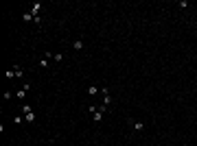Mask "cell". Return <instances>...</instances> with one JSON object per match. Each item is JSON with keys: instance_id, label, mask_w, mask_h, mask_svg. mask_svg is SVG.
I'll list each match as a JSON object with an SVG mask.
<instances>
[{"instance_id": "7a4b0ae2", "label": "cell", "mask_w": 197, "mask_h": 146, "mask_svg": "<svg viewBox=\"0 0 197 146\" xmlns=\"http://www.w3.org/2000/svg\"><path fill=\"white\" fill-rule=\"evenodd\" d=\"M22 113H24V120L31 124V122H35V111H33V107L31 105H22Z\"/></svg>"}, {"instance_id": "9c48e42d", "label": "cell", "mask_w": 197, "mask_h": 146, "mask_svg": "<svg viewBox=\"0 0 197 146\" xmlns=\"http://www.w3.org/2000/svg\"><path fill=\"white\" fill-rule=\"evenodd\" d=\"M53 59H55L57 63H61V61H64V55H61V52H55V55H53Z\"/></svg>"}, {"instance_id": "ba28073f", "label": "cell", "mask_w": 197, "mask_h": 146, "mask_svg": "<svg viewBox=\"0 0 197 146\" xmlns=\"http://www.w3.org/2000/svg\"><path fill=\"white\" fill-rule=\"evenodd\" d=\"M72 48H74V50H81V48H83V42H81V39H77V42L72 44Z\"/></svg>"}, {"instance_id": "5b68a950", "label": "cell", "mask_w": 197, "mask_h": 146, "mask_svg": "<svg viewBox=\"0 0 197 146\" xmlns=\"http://www.w3.org/2000/svg\"><path fill=\"white\" fill-rule=\"evenodd\" d=\"M132 126H134V131H136V133H140V131L145 129V124H142L140 120H134V122H132Z\"/></svg>"}, {"instance_id": "30bf717a", "label": "cell", "mask_w": 197, "mask_h": 146, "mask_svg": "<svg viewBox=\"0 0 197 146\" xmlns=\"http://www.w3.org/2000/svg\"><path fill=\"white\" fill-rule=\"evenodd\" d=\"M110 103H112V96H110V94H105V96H103V105H105V107H108V105H110Z\"/></svg>"}, {"instance_id": "3957f363", "label": "cell", "mask_w": 197, "mask_h": 146, "mask_svg": "<svg viewBox=\"0 0 197 146\" xmlns=\"http://www.w3.org/2000/svg\"><path fill=\"white\" fill-rule=\"evenodd\" d=\"M40 11H42V5L40 2H33L31 5V13L35 16V24H40Z\"/></svg>"}, {"instance_id": "8992f818", "label": "cell", "mask_w": 197, "mask_h": 146, "mask_svg": "<svg viewBox=\"0 0 197 146\" xmlns=\"http://www.w3.org/2000/svg\"><path fill=\"white\" fill-rule=\"evenodd\" d=\"M22 20H24V22H35V16L29 11V13H24V16H22Z\"/></svg>"}, {"instance_id": "277c9868", "label": "cell", "mask_w": 197, "mask_h": 146, "mask_svg": "<svg viewBox=\"0 0 197 146\" xmlns=\"http://www.w3.org/2000/svg\"><path fill=\"white\" fill-rule=\"evenodd\" d=\"M26 92H29V89H24V87H20V89L16 92V98H18V100H24V98H26Z\"/></svg>"}, {"instance_id": "7c38bea8", "label": "cell", "mask_w": 197, "mask_h": 146, "mask_svg": "<svg viewBox=\"0 0 197 146\" xmlns=\"http://www.w3.org/2000/svg\"><path fill=\"white\" fill-rule=\"evenodd\" d=\"M40 66H42V68H46V66H48V59H46V57H44V59H40Z\"/></svg>"}, {"instance_id": "6da1fadb", "label": "cell", "mask_w": 197, "mask_h": 146, "mask_svg": "<svg viewBox=\"0 0 197 146\" xmlns=\"http://www.w3.org/2000/svg\"><path fill=\"white\" fill-rule=\"evenodd\" d=\"M105 109H108L105 105H98V107H96V105H90L92 120H94V122H101V120H103V113H105Z\"/></svg>"}, {"instance_id": "52a82bcc", "label": "cell", "mask_w": 197, "mask_h": 146, "mask_svg": "<svg viewBox=\"0 0 197 146\" xmlns=\"http://www.w3.org/2000/svg\"><path fill=\"white\" fill-rule=\"evenodd\" d=\"M98 92H101V87H96V85H90V87H88V94H92V96L98 94Z\"/></svg>"}, {"instance_id": "8fae6325", "label": "cell", "mask_w": 197, "mask_h": 146, "mask_svg": "<svg viewBox=\"0 0 197 146\" xmlns=\"http://www.w3.org/2000/svg\"><path fill=\"white\" fill-rule=\"evenodd\" d=\"M5 76H7V79H16V72H13V70H7Z\"/></svg>"}, {"instance_id": "4fadbf2b", "label": "cell", "mask_w": 197, "mask_h": 146, "mask_svg": "<svg viewBox=\"0 0 197 146\" xmlns=\"http://www.w3.org/2000/svg\"><path fill=\"white\" fill-rule=\"evenodd\" d=\"M92 146H101V144H92Z\"/></svg>"}]
</instances>
